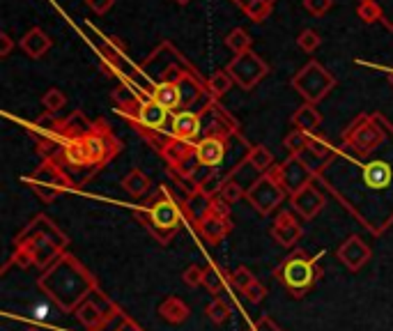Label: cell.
I'll return each instance as SVG.
<instances>
[{"label": "cell", "mask_w": 393, "mask_h": 331, "mask_svg": "<svg viewBox=\"0 0 393 331\" xmlns=\"http://www.w3.org/2000/svg\"><path fill=\"white\" fill-rule=\"evenodd\" d=\"M37 285L62 313H76V308H79L90 297V292L97 288V281L74 255L62 253L60 258L39 276Z\"/></svg>", "instance_id": "1"}, {"label": "cell", "mask_w": 393, "mask_h": 331, "mask_svg": "<svg viewBox=\"0 0 393 331\" xmlns=\"http://www.w3.org/2000/svg\"><path fill=\"white\" fill-rule=\"evenodd\" d=\"M67 246V237L55 228L46 217L32 219L30 223L23 228V232L17 234L14 239V255L5 265V272L10 265L19 267H48L60 258Z\"/></svg>", "instance_id": "2"}, {"label": "cell", "mask_w": 393, "mask_h": 331, "mask_svg": "<svg viewBox=\"0 0 393 331\" xmlns=\"http://www.w3.org/2000/svg\"><path fill=\"white\" fill-rule=\"evenodd\" d=\"M274 276L283 283V288H285L294 299H301V297L320 281L322 267L317 265V260L310 258L306 251L296 248L294 253H290L288 258L274 269Z\"/></svg>", "instance_id": "3"}, {"label": "cell", "mask_w": 393, "mask_h": 331, "mask_svg": "<svg viewBox=\"0 0 393 331\" xmlns=\"http://www.w3.org/2000/svg\"><path fill=\"white\" fill-rule=\"evenodd\" d=\"M138 221L154 234L159 244H168L182 228L184 212L179 210V205L170 196L154 200L150 207L138 210Z\"/></svg>", "instance_id": "4"}, {"label": "cell", "mask_w": 393, "mask_h": 331, "mask_svg": "<svg viewBox=\"0 0 393 331\" xmlns=\"http://www.w3.org/2000/svg\"><path fill=\"white\" fill-rule=\"evenodd\" d=\"M290 86L306 99V103H317L336 88V79L320 65V62L313 60V62H308L299 74H294V79L290 81Z\"/></svg>", "instance_id": "5"}, {"label": "cell", "mask_w": 393, "mask_h": 331, "mask_svg": "<svg viewBox=\"0 0 393 331\" xmlns=\"http://www.w3.org/2000/svg\"><path fill=\"white\" fill-rule=\"evenodd\" d=\"M28 186L34 191L41 203H53L72 186V179L65 175V170L60 168L58 161H44L37 170L28 177Z\"/></svg>", "instance_id": "6"}, {"label": "cell", "mask_w": 393, "mask_h": 331, "mask_svg": "<svg viewBox=\"0 0 393 331\" xmlns=\"http://www.w3.org/2000/svg\"><path fill=\"white\" fill-rule=\"evenodd\" d=\"M120 315H122L120 308H117L106 294H101L97 288L90 292L88 299L76 308V317H79V322L88 331H101L110 320H115V317Z\"/></svg>", "instance_id": "7"}, {"label": "cell", "mask_w": 393, "mask_h": 331, "mask_svg": "<svg viewBox=\"0 0 393 331\" xmlns=\"http://www.w3.org/2000/svg\"><path fill=\"white\" fill-rule=\"evenodd\" d=\"M384 138H386L384 129L379 127L372 117H365V115L356 117V120L352 122V127L343 134V141L347 143L359 157H365L370 154V152H375L379 145L384 143Z\"/></svg>", "instance_id": "8"}, {"label": "cell", "mask_w": 393, "mask_h": 331, "mask_svg": "<svg viewBox=\"0 0 393 331\" xmlns=\"http://www.w3.org/2000/svg\"><path fill=\"white\" fill-rule=\"evenodd\" d=\"M288 191L276 182L272 172L267 175H260L255 182L246 189V200L251 203V207L262 217H269L276 207H279L283 200H285Z\"/></svg>", "instance_id": "9"}, {"label": "cell", "mask_w": 393, "mask_h": 331, "mask_svg": "<svg viewBox=\"0 0 393 331\" xmlns=\"http://www.w3.org/2000/svg\"><path fill=\"white\" fill-rule=\"evenodd\" d=\"M225 69L230 72L232 81L237 83L241 90H253L269 72L267 62L253 51L234 55V58L230 60V65H228Z\"/></svg>", "instance_id": "10"}, {"label": "cell", "mask_w": 393, "mask_h": 331, "mask_svg": "<svg viewBox=\"0 0 393 331\" xmlns=\"http://www.w3.org/2000/svg\"><path fill=\"white\" fill-rule=\"evenodd\" d=\"M269 172H272L276 182H279L290 196H294L296 191H301L303 186H308L315 177L313 172L303 166L299 157H288L281 166H276V168H272Z\"/></svg>", "instance_id": "11"}, {"label": "cell", "mask_w": 393, "mask_h": 331, "mask_svg": "<svg viewBox=\"0 0 393 331\" xmlns=\"http://www.w3.org/2000/svg\"><path fill=\"white\" fill-rule=\"evenodd\" d=\"M370 255H372L370 246L365 244L359 234H352V237H347L336 251V258L341 260V265L347 267L350 272H361V269L368 265Z\"/></svg>", "instance_id": "12"}, {"label": "cell", "mask_w": 393, "mask_h": 331, "mask_svg": "<svg viewBox=\"0 0 393 331\" xmlns=\"http://www.w3.org/2000/svg\"><path fill=\"white\" fill-rule=\"evenodd\" d=\"M85 148H88L90 166H103L120 152V143L110 136V131L94 129V134H90L85 138Z\"/></svg>", "instance_id": "13"}, {"label": "cell", "mask_w": 393, "mask_h": 331, "mask_svg": "<svg viewBox=\"0 0 393 331\" xmlns=\"http://www.w3.org/2000/svg\"><path fill=\"white\" fill-rule=\"evenodd\" d=\"M225 157H228V141H223V138L203 136L196 143V159L205 168L219 170L221 166H223Z\"/></svg>", "instance_id": "14"}, {"label": "cell", "mask_w": 393, "mask_h": 331, "mask_svg": "<svg viewBox=\"0 0 393 331\" xmlns=\"http://www.w3.org/2000/svg\"><path fill=\"white\" fill-rule=\"evenodd\" d=\"M200 115H203V134L205 136L223 138V141H228V138L237 131V122H234L223 108L210 106L205 113H200Z\"/></svg>", "instance_id": "15"}, {"label": "cell", "mask_w": 393, "mask_h": 331, "mask_svg": "<svg viewBox=\"0 0 393 331\" xmlns=\"http://www.w3.org/2000/svg\"><path fill=\"white\" fill-rule=\"evenodd\" d=\"M327 205V198L322 196V191L313 186L310 182L308 186H303L301 191H296L292 196V207L303 221H313L317 214L322 212V207Z\"/></svg>", "instance_id": "16"}, {"label": "cell", "mask_w": 393, "mask_h": 331, "mask_svg": "<svg viewBox=\"0 0 393 331\" xmlns=\"http://www.w3.org/2000/svg\"><path fill=\"white\" fill-rule=\"evenodd\" d=\"M170 134L179 138V141L193 143L203 134V115L193 113V110H177L170 117Z\"/></svg>", "instance_id": "17"}, {"label": "cell", "mask_w": 393, "mask_h": 331, "mask_svg": "<svg viewBox=\"0 0 393 331\" xmlns=\"http://www.w3.org/2000/svg\"><path fill=\"white\" fill-rule=\"evenodd\" d=\"M90 134H94V124L83 115V110H74L67 120L60 122V129H58V138L62 143L85 141Z\"/></svg>", "instance_id": "18"}, {"label": "cell", "mask_w": 393, "mask_h": 331, "mask_svg": "<svg viewBox=\"0 0 393 331\" xmlns=\"http://www.w3.org/2000/svg\"><path fill=\"white\" fill-rule=\"evenodd\" d=\"M303 228L299 225V221H294V217L290 212H281L276 217L274 225H272V237L279 241L281 246L292 248L296 241L301 239Z\"/></svg>", "instance_id": "19"}, {"label": "cell", "mask_w": 393, "mask_h": 331, "mask_svg": "<svg viewBox=\"0 0 393 331\" xmlns=\"http://www.w3.org/2000/svg\"><path fill=\"white\" fill-rule=\"evenodd\" d=\"M361 177H363V184L368 186L370 191H382V189H389L393 182V168L389 161L377 159V161H368L363 166Z\"/></svg>", "instance_id": "20"}, {"label": "cell", "mask_w": 393, "mask_h": 331, "mask_svg": "<svg viewBox=\"0 0 393 331\" xmlns=\"http://www.w3.org/2000/svg\"><path fill=\"white\" fill-rule=\"evenodd\" d=\"M168 115H170V110H165L161 103H157L152 97H148V99H143V103H141L136 122H138V127H143V129L161 131L165 127V122H168Z\"/></svg>", "instance_id": "21"}, {"label": "cell", "mask_w": 393, "mask_h": 331, "mask_svg": "<svg viewBox=\"0 0 393 331\" xmlns=\"http://www.w3.org/2000/svg\"><path fill=\"white\" fill-rule=\"evenodd\" d=\"M196 230L200 232V237L207 239L210 244H219L221 239H225L228 234H230L232 223L230 219H221V217H214V214H207L200 223H196Z\"/></svg>", "instance_id": "22"}, {"label": "cell", "mask_w": 393, "mask_h": 331, "mask_svg": "<svg viewBox=\"0 0 393 331\" xmlns=\"http://www.w3.org/2000/svg\"><path fill=\"white\" fill-rule=\"evenodd\" d=\"M210 203H212V196H207V193H203L196 186L184 200V217L189 219L193 225L200 223V221L210 214Z\"/></svg>", "instance_id": "23"}, {"label": "cell", "mask_w": 393, "mask_h": 331, "mask_svg": "<svg viewBox=\"0 0 393 331\" xmlns=\"http://www.w3.org/2000/svg\"><path fill=\"white\" fill-rule=\"evenodd\" d=\"M150 97L157 103H161L165 110L182 108V94H179L177 81H159L157 86L152 88V94Z\"/></svg>", "instance_id": "24"}, {"label": "cell", "mask_w": 393, "mask_h": 331, "mask_svg": "<svg viewBox=\"0 0 393 331\" xmlns=\"http://www.w3.org/2000/svg\"><path fill=\"white\" fill-rule=\"evenodd\" d=\"M193 152H196V145L189 143V141H179V138L172 136L161 148V157L165 159V163H168L170 168H177V166L182 161H186Z\"/></svg>", "instance_id": "25"}, {"label": "cell", "mask_w": 393, "mask_h": 331, "mask_svg": "<svg viewBox=\"0 0 393 331\" xmlns=\"http://www.w3.org/2000/svg\"><path fill=\"white\" fill-rule=\"evenodd\" d=\"M51 37L41 30V28H30L23 39H21V48L26 51V55H30V58H44V53L51 48Z\"/></svg>", "instance_id": "26"}, {"label": "cell", "mask_w": 393, "mask_h": 331, "mask_svg": "<svg viewBox=\"0 0 393 331\" xmlns=\"http://www.w3.org/2000/svg\"><path fill=\"white\" fill-rule=\"evenodd\" d=\"M189 315H191V308L186 306L182 299H177V297H168V299L159 303V317L168 324H182L189 320Z\"/></svg>", "instance_id": "27"}, {"label": "cell", "mask_w": 393, "mask_h": 331, "mask_svg": "<svg viewBox=\"0 0 393 331\" xmlns=\"http://www.w3.org/2000/svg\"><path fill=\"white\" fill-rule=\"evenodd\" d=\"M113 99L117 103V108H120L122 115H129L131 120H136L138 117V110H141V103L145 97H141L138 92H134L129 86H120L113 92Z\"/></svg>", "instance_id": "28"}, {"label": "cell", "mask_w": 393, "mask_h": 331, "mask_svg": "<svg viewBox=\"0 0 393 331\" xmlns=\"http://www.w3.org/2000/svg\"><path fill=\"white\" fill-rule=\"evenodd\" d=\"M292 124L299 131L315 134L322 124V115H320V110L315 108V103H303V106L296 108V113L292 115Z\"/></svg>", "instance_id": "29"}, {"label": "cell", "mask_w": 393, "mask_h": 331, "mask_svg": "<svg viewBox=\"0 0 393 331\" xmlns=\"http://www.w3.org/2000/svg\"><path fill=\"white\" fill-rule=\"evenodd\" d=\"M62 161L72 168H83V166H90V157H88V148H85V141H69L62 145V152H60Z\"/></svg>", "instance_id": "30"}, {"label": "cell", "mask_w": 393, "mask_h": 331, "mask_svg": "<svg viewBox=\"0 0 393 331\" xmlns=\"http://www.w3.org/2000/svg\"><path fill=\"white\" fill-rule=\"evenodd\" d=\"M228 283H230V274H225L223 269H221L219 265H207L205 267V279H203V285L210 290L212 294H221L225 292Z\"/></svg>", "instance_id": "31"}, {"label": "cell", "mask_w": 393, "mask_h": 331, "mask_svg": "<svg viewBox=\"0 0 393 331\" xmlns=\"http://www.w3.org/2000/svg\"><path fill=\"white\" fill-rule=\"evenodd\" d=\"M246 161L248 166H253L260 175H267V172L274 168V154L265 145H253V148L246 152Z\"/></svg>", "instance_id": "32"}, {"label": "cell", "mask_w": 393, "mask_h": 331, "mask_svg": "<svg viewBox=\"0 0 393 331\" xmlns=\"http://www.w3.org/2000/svg\"><path fill=\"white\" fill-rule=\"evenodd\" d=\"M122 186H124V191L129 193V196H134V198H143L145 193L150 191V177L145 175L143 170H129V175L122 179Z\"/></svg>", "instance_id": "33"}, {"label": "cell", "mask_w": 393, "mask_h": 331, "mask_svg": "<svg viewBox=\"0 0 393 331\" xmlns=\"http://www.w3.org/2000/svg\"><path fill=\"white\" fill-rule=\"evenodd\" d=\"M177 86H179V94H182V110H189L191 103L198 99L200 92H203V86H200V83L193 79L191 74L179 76Z\"/></svg>", "instance_id": "34"}, {"label": "cell", "mask_w": 393, "mask_h": 331, "mask_svg": "<svg viewBox=\"0 0 393 331\" xmlns=\"http://www.w3.org/2000/svg\"><path fill=\"white\" fill-rule=\"evenodd\" d=\"M234 86L232 76L228 69H221V72L212 74L210 81H207V90H210V94L214 97V99H219V97H223L230 92V88Z\"/></svg>", "instance_id": "35"}, {"label": "cell", "mask_w": 393, "mask_h": 331, "mask_svg": "<svg viewBox=\"0 0 393 331\" xmlns=\"http://www.w3.org/2000/svg\"><path fill=\"white\" fill-rule=\"evenodd\" d=\"M225 44H228V48H230L234 55H241V53L251 51L253 39H251V34L244 30V28H234V30L225 37Z\"/></svg>", "instance_id": "36"}, {"label": "cell", "mask_w": 393, "mask_h": 331, "mask_svg": "<svg viewBox=\"0 0 393 331\" xmlns=\"http://www.w3.org/2000/svg\"><path fill=\"white\" fill-rule=\"evenodd\" d=\"M310 143V134H306V131H290V134L283 138V145H285V150L290 152V157H299L303 150L308 148Z\"/></svg>", "instance_id": "37"}, {"label": "cell", "mask_w": 393, "mask_h": 331, "mask_svg": "<svg viewBox=\"0 0 393 331\" xmlns=\"http://www.w3.org/2000/svg\"><path fill=\"white\" fill-rule=\"evenodd\" d=\"M230 315H232V308L223 297H216V299L207 306V317H210L214 324H225L230 320Z\"/></svg>", "instance_id": "38"}, {"label": "cell", "mask_w": 393, "mask_h": 331, "mask_svg": "<svg viewBox=\"0 0 393 331\" xmlns=\"http://www.w3.org/2000/svg\"><path fill=\"white\" fill-rule=\"evenodd\" d=\"M41 103H44L46 113H58V110L65 108L67 97H65V92H62V90L51 88V90H46L44 97H41Z\"/></svg>", "instance_id": "39"}, {"label": "cell", "mask_w": 393, "mask_h": 331, "mask_svg": "<svg viewBox=\"0 0 393 331\" xmlns=\"http://www.w3.org/2000/svg\"><path fill=\"white\" fill-rule=\"evenodd\" d=\"M32 129H39V138H44V136H58L60 122L55 120V113H44L41 117H37V122L32 124Z\"/></svg>", "instance_id": "40"}, {"label": "cell", "mask_w": 393, "mask_h": 331, "mask_svg": "<svg viewBox=\"0 0 393 331\" xmlns=\"http://www.w3.org/2000/svg\"><path fill=\"white\" fill-rule=\"evenodd\" d=\"M219 196L225 200V203H239L241 198L246 196V191H244V186H241L239 182H234V179H225V184L221 186V191H219Z\"/></svg>", "instance_id": "41"}, {"label": "cell", "mask_w": 393, "mask_h": 331, "mask_svg": "<svg viewBox=\"0 0 393 331\" xmlns=\"http://www.w3.org/2000/svg\"><path fill=\"white\" fill-rule=\"evenodd\" d=\"M356 14L363 23H375V21L382 17V10H379V5L375 3V0H361L356 7Z\"/></svg>", "instance_id": "42"}, {"label": "cell", "mask_w": 393, "mask_h": 331, "mask_svg": "<svg viewBox=\"0 0 393 331\" xmlns=\"http://www.w3.org/2000/svg\"><path fill=\"white\" fill-rule=\"evenodd\" d=\"M272 3H262V0H258V3H251V5H246L244 7V12H246V17L255 21V23H260V21H265L269 14H272Z\"/></svg>", "instance_id": "43"}, {"label": "cell", "mask_w": 393, "mask_h": 331, "mask_svg": "<svg viewBox=\"0 0 393 331\" xmlns=\"http://www.w3.org/2000/svg\"><path fill=\"white\" fill-rule=\"evenodd\" d=\"M253 281H255V276L251 274V269H248V267H237L230 274V283L239 290V292H244V290L251 285Z\"/></svg>", "instance_id": "44"}, {"label": "cell", "mask_w": 393, "mask_h": 331, "mask_svg": "<svg viewBox=\"0 0 393 331\" xmlns=\"http://www.w3.org/2000/svg\"><path fill=\"white\" fill-rule=\"evenodd\" d=\"M203 279H205V269L198 267V265H189L182 272V283H184V285L193 288V290L203 285Z\"/></svg>", "instance_id": "45"}, {"label": "cell", "mask_w": 393, "mask_h": 331, "mask_svg": "<svg viewBox=\"0 0 393 331\" xmlns=\"http://www.w3.org/2000/svg\"><path fill=\"white\" fill-rule=\"evenodd\" d=\"M320 34H317L315 30H301V34L296 37V44H299L301 51L306 53H313L317 46H320Z\"/></svg>", "instance_id": "46"}, {"label": "cell", "mask_w": 393, "mask_h": 331, "mask_svg": "<svg viewBox=\"0 0 393 331\" xmlns=\"http://www.w3.org/2000/svg\"><path fill=\"white\" fill-rule=\"evenodd\" d=\"M241 294H244L246 299L251 301V303H260V301H262V299H265V297H267V288L262 285V283H260L258 279H255V281L251 283V285H248V288H246V290H244V292H241Z\"/></svg>", "instance_id": "47"}, {"label": "cell", "mask_w": 393, "mask_h": 331, "mask_svg": "<svg viewBox=\"0 0 393 331\" xmlns=\"http://www.w3.org/2000/svg\"><path fill=\"white\" fill-rule=\"evenodd\" d=\"M210 214H214V217H221V219H230V203H225V200L216 193V196H212Z\"/></svg>", "instance_id": "48"}, {"label": "cell", "mask_w": 393, "mask_h": 331, "mask_svg": "<svg viewBox=\"0 0 393 331\" xmlns=\"http://www.w3.org/2000/svg\"><path fill=\"white\" fill-rule=\"evenodd\" d=\"M331 5H334V0H303V7H306L313 17H322V14H327L331 10Z\"/></svg>", "instance_id": "49"}, {"label": "cell", "mask_w": 393, "mask_h": 331, "mask_svg": "<svg viewBox=\"0 0 393 331\" xmlns=\"http://www.w3.org/2000/svg\"><path fill=\"white\" fill-rule=\"evenodd\" d=\"M246 331H283V329H281L279 324H276L269 315H262L260 320L255 322L251 329H246Z\"/></svg>", "instance_id": "50"}, {"label": "cell", "mask_w": 393, "mask_h": 331, "mask_svg": "<svg viewBox=\"0 0 393 331\" xmlns=\"http://www.w3.org/2000/svg\"><path fill=\"white\" fill-rule=\"evenodd\" d=\"M85 5L97 14H106L115 5V0H85Z\"/></svg>", "instance_id": "51"}, {"label": "cell", "mask_w": 393, "mask_h": 331, "mask_svg": "<svg viewBox=\"0 0 393 331\" xmlns=\"http://www.w3.org/2000/svg\"><path fill=\"white\" fill-rule=\"evenodd\" d=\"M12 48H14V41L10 39V34L3 32L0 34V58H7V55L12 53Z\"/></svg>", "instance_id": "52"}, {"label": "cell", "mask_w": 393, "mask_h": 331, "mask_svg": "<svg viewBox=\"0 0 393 331\" xmlns=\"http://www.w3.org/2000/svg\"><path fill=\"white\" fill-rule=\"evenodd\" d=\"M120 322H122L120 327L113 329V331H143L134 320H129V317H124V315H120Z\"/></svg>", "instance_id": "53"}, {"label": "cell", "mask_w": 393, "mask_h": 331, "mask_svg": "<svg viewBox=\"0 0 393 331\" xmlns=\"http://www.w3.org/2000/svg\"><path fill=\"white\" fill-rule=\"evenodd\" d=\"M234 3H237L241 10H244L246 5H251V3H258V0H234ZM262 3H272L274 5V0H262Z\"/></svg>", "instance_id": "54"}, {"label": "cell", "mask_w": 393, "mask_h": 331, "mask_svg": "<svg viewBox=\"0 0 393 331\" xmlns=\"http://www.w3.org/2000/svg\"><path fill=\"white\" fill-rule=\"evenodd\" d=\"M386 79H389V83H391V86H393V69H391V72H389V74H386Z\"/></svg>", "instance_id": "55"}, {"label": "cell", "mask_w": 393, "mask_h": 331, "mask_svg": "<svg viewBox=\"0 0 393 331\" xmlns=\"http://www.w3.org/2000/svg\"><path fill=\"white\" fill-rule=\"evenodd\" d=\"M175 3H177V5H189L191 0H175Z\"/></svg>", "instance_id": "56"}]
</instances>
